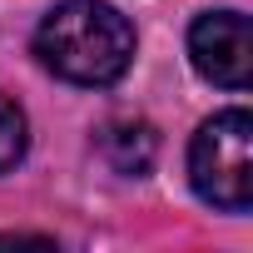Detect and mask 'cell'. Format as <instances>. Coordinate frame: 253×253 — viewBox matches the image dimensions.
<instances>
[{"label":"cell","instance_id":"5","mask_svg":"<svg viewBox=\"0 0 253 253\" xmlns=\"http://www.w3.org/2000/svg\"><path fill=\"white\" fill-rule=\"evenodd\" d=\"M25 144H30V134H25V114H20V104L0 94V174L15 169V164L25 159Z\"/></svg>","mask_w":253,"mask_h":253},{"label":"cell","instance_id":"6","mask_svg":"<svg viewBox=\"0 0 253 253\" xmlns=\"http://www.w3.org/2000/svg\"><path fill=\"white\" fill-rule=\"evenodd\" d=\"M0 243H55V238H45V233H0Z\"/></svg>","mask_w":253,"mask_h":253},{"label":"cell","instance_id":"2","mask_svg":"<svg viewBox=\"0 0 253 253\" xmlns=\"http://www.w3.org/2000/svg\"><path fill=\"white\" fill-rule=\"evenodd\" d=\"M189 184L204 204L243 213L253 204V119L248 109H223L189 144Z\"/></svg>","mask_w":253,"mask_h":253},{"label":"cell","instance_id":"3","mask_svg":"<svg viewBox=\"0 0 253 253\" xmlns=\"http://www.w3.org/2000/svg\"><path fill=\"white\" fill-rule=\"evenodd\" d=\"M189 60L204 80L223 89H248L253 80V25L243 10H209L189 25Z\"/></svg>","mask_w":253,"mask_h":253},{"label":"cell","instance_id":"4","mask_svg":"<svg viewBox=\"0 0 253 253\" xmlns=\"http://www.w3.org/2000/svg\"><path fill=\"white\" fill-rule=\"evenodd\" d=\"M99 154L119 174H144L154 164V129L144 119H109L99 129Z\"/></svg>","mask_w":253,"mask_h":253},{"label":"cell","instance_id":"1","mask_svg":"<svg viewBox=\"0 0 253 253\" xmlns=\"http://www.w3.org/2000/svg\"><path fill=\"white\" fill-rule=\"evenodd\" d=\"M35 55L70 84H114L134 60V25L104 0H60L35 30Z\"/></svg>","mask_w":253,"mask_h":253}]
</instances>
